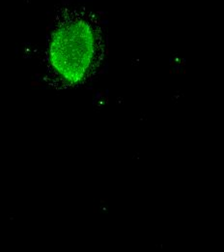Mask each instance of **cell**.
<instances>
[{
	"mask_svg": "<svg viewBox=\"0 0 224 252\" xmlns=\"http://www.w3.org/2000/svg\"><path fill=\"white\" fill-rule=\"evenodd\" d=\"M93 54V36L84 22L62 25L53 33L50 63L65 80L75 83L83 78Z\"/></svg>",
	"mask_w": 224,
	"mask_h": 252,
	"instance_id": "1",
	"label": "cell"
}]
</instances>
